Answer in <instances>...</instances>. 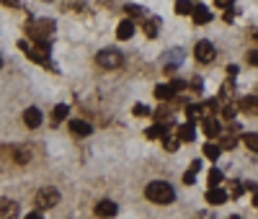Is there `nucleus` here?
I'll list each match as a JSON object with an SVG mask.
<instances>
[{
	"mask_svg": "<svg viewBox=\"0 0 258 219\" xmlns=\"http://www.w3.org/2000/svg\"><path fill=\"white\" fill-rule=\"evenodd\" d=\"M178 139L181 142H194L197 139V126H194V121H188V124H183V126H178Z\"/></svg>",
	"mask_w": 258,
	"mask_h": 219,
	"instance_id": "nucleus-15",
	"label": "nucleus"
},
{
	"mask_svg": "<svg viewBox=\"0 0 258 219\" xmlns=\"http://www.w3.org/2000/svg\"><path fill=\"white\" fill-rule=\"evenodd\" d=\"M135 114H137V116H147L150 111H147V106H142V103H137V106H135Z\"/></svg>",
	"mask_w": 258,
	"mask_h": 219,
	"instance_id": "nucleus-35",
	"label": "nucleus"
},
{
	"mask_svg": "<svg viewBox=\"0 0 258 219\" xmlns=\"http://www.w3.org/2000/svg\"><path fill=\"white\" fill-rule=\"evenodd\" d=\"M165 59H168V62H176V64H178V62L183 59V52H178V49H176V52H170V54H168Z\"/></svg>",
	"mask_w": 258,
	"mask_h": 219,
	"instance_id": "nucleus-32",
	"label": "nucleus"
},
{
	"mask_svg": "<svg viewBox=\"0 0 258 219\" xmlns=\"http://www.w3.org/2000/svg\"><path fill=\"white\" fill-rule=\"evenodd\" d=\"M183 88H186V83H183V80H173V83H170V91H173V93H181Z\"/></svg>",
	"mask_w": 258,
	"mask_h": 219,
	"instance_id": "nucleus-33",
	"label": "nucleus"
},
{
	"mask_svg": "<svg viewBox=\"0 0 258 219\" xmlns=\"http://www.w3.org/2000/svg\"><path fill=\"white\" fill-rule=\"evenodd\" d=\"M36 209H52V206H57L59 204V191L57 188H52V186H47V188H39V193H36Z\"/></svg>",
	"mask_w": 258,
	"mask_h": 219,
	"instance_id": "nucleus-5",
	"label": "nucleus"
},
{
	"mask_svg": "<svg viewBox=\"0 0 258 219\" xmlns=\"http://www.w3.org/2000/svg\"><path fill=\"white\" fill-rule=\"evenodd\" d=\"M44 3H52V0H44Z\"/></svg>",
	"mask_w": 258,
	"mask_h": 219,
	"instance_id": "nucleus-46",
	"label": "nucleus"
},
{
	"mask_svg": "<svg viewBox=\"0 0 258 219\" xmlns=\"http://www.w3.org/2000/svg\"><path fill=\"white\" fill-rule=\"evenodd\" d=\"M222 101H227V98H232V80H225V85H222Z\"/></svg>",
	"mask_w": 258,
	"mask_h": 219,
	"instance_id": "nucleus-31",
	"label": "nucleus"
},
{
	"mask_svg": "<svg viewBox=\"0 0 258 219\" xmlns=\"http://www.w3.org/2000/svg\"><path fill=\"white\" fill-rule=\"evenodd\" d=\"M3 6H8V8H24V6H21V0H3Z\"/></svg>",
	"mask_w": 258,
	"mask_h": 219,
	"instance_id": "nucleus-37",
	"label": "nucleus"
},
{
	"mask_svg": "<svg viewBox=\"0 0 258 219\" xmlns=\"http://www.w3.org/2000/svg\"><path fill=\"white\" fill-rule=\"evenodd\" d=\"M0 67H3V57H0Z\"/></svg>",
	"mask_w": 258,
	"mask_h": 219,
	"instance_id": "nucleus-45",
	"label": "nucleus"
},
{
	"mask_svg": "<svg viewBox=\"0 0 258 219\" xmlns=\"http://www.w3.org/2000/svg\"><path fill=\"white\" fill-rule=\"evenodd\" d=\"M70 131H73L75 137H88L91 131H93V126L88 121H83V119H73L70 121Z\"/></svg>",
	"mask_w": 258,
	"mask_h": 219,
	"instance_id": "nucleus-11",
	"label": "nucleus"
},
{
	"mask_svg": "<svg viewBox=\"0 0 258 219\" xmlns=\"http://www.w3.org/2000/svg\"><path fill=\"white\" fill-rule=\"evenodd\" d=\"M18 47L26 52L29 59H34V62H39V64H44V67L54 70V64H52V59H49V41H34L31 47H29L26 41H18Z\"/></svg>",
	"mask_w": 258,
	"mask_h": 219,
	"instance_id": "nucleus-1",
	"label": "nucleus"
},
{
	"mask_svg": "<svg viewBox=\"0 0 258 219\" xmlns=\"http://www.w3.org/2000/svg\"><path fill=\"white\" fill-rule=\"evenodd\" d=\"M85 0H62V11H83Z\"/></svg>",
	"mask_w": 258,
	"mask_h": 219,
	"instance_id": "nucleus-28",
	"label": "nucleus"
},
{
	"mask_svg": "<svg viewBox=\"0 0 258 219\" xmlns=\"http://www.w3.org/2000/svg\"><path fill=\"white\" fill-rule=\"evenodd\" d=\"M96 64H98V67H103V70H119L121 64H124V57H121L119 49H101L96 54Z\"/></svg>",
	"mask_w": 258,
	"mask_h": 219,
	"instance_id": "nucleus-4",
	"label": "nucleus"
},
{
	"mask_svg": "<svg viewBox=\"0 0 258 219\" xmlns=\"http://www.w3.org/2000/svg\"><path fill=\"white\" fill-rule=\"evenodd\" d=\"M243 142H245V147H248V150L258 152V134H245V137H243Z\"/></svg>",
	"mask_w": 258,
	"mask_h": 219,
	"instance_id": "nucleus-29",
	"label": "nucleus"
},
{
	"mask_svg": "<svg viewBox=\"0 0 258 219\" xmlns=\"http://www.w3.org/2000/svg\"><path fill=\"white\" fill-rule=\"evenodd\" d=\"M222 178H225V173H222L220 168H212V170H209V175H207V181H209V188H217V186L222 183Z\"/></svg>",
	"mask_w": 258,
	"mask_h": 219,
	"instance_id": "nucleus-21",
	"label": "nucleus"
},
{
	"mask_svg": "<svg viewBox=\"0 0 258 219\" xmlns=\"http://www.w3.org/2000/svg\"><path fill=\"white\" fill-rule=\"evenodd\" d=\"M31 41H49V36L54 34V21L49 18H41V21H31V24L26 26Z\"/></svg>",
	"mask_w": 258,
	"mask_h": 219,
	"instance_id": "nucleus-3",
	"label": "nucleus"
},
{
	"mask_svg": "<svg viewBox=\"0 0 258 219\" xmlns=\"http://www.w3.org/2000/svg\"><path fill=\"white\" fill-rule=\"evenodd\" d=\"M170 134V126L168 124H160V121H155L153 126L147 129V139H165Z\"/></svg>",
	"mask_w": 258,
	"mask_h": 219,
	"instance_id": "nucleus-10",
	"label": "nucleus"
},
{
	"mask_svg": "<svg viewBox=\"0 0 258 219\" xmlns=\"http://www.w3.org/2000/svg\"><path fill=\"white\" fill-rule=\"evenodd\" d=\"M220 137H222V134H220ZM235 144H238V139H235L232 134H230V137H222V139H220V147H222V150H232Z\"/></svg>",
	"mask_w": 258,
	"mask_h": 219,
	"instance_id": "nucleus-30",
	"label": "nucleus"
},
{
	"mask_svg": "<svg viewBox=\"0 0 258 219\" xmlns=\"http://www.w3.org/2000/svg\"><path fill=\"white\" fill-rule=\"evenodd\" d=\"M158 26H160V18H150L147 24H145V34L153 39V36H158Z\"/></svg>",
	"mask_w": 258,
	"mask_h": 219,
	"instance_id": "nucleus-27",
	"label": "nucleus"
},
{
	"mask_svg": "<svg viewBox=\"0 0 258 219\" xmlns=\"http://www.w3.org/2000/svg\"><path fill=\"white\" fill-rule=\"evenodd\" d=\"M18 216V204L11 199H0V219H16Z\"/></svg>",
	"mask_w": 258,
	"mask_h": 219,
	"instance_id": "nucleus-9",
	"label": "nucleus"
},
{
	"mask_svg": "<svg viewBox=\"0 0 258 219\" xmlns=\"http://www.w3.org/2000/svg\"><path fill=\"white\" fill-rule=\"evenodd\" d=\"M145 196L153 204H170V201L176 199V191H173V186L165 183V181H153V183L145 188Z\"/></svg>",
	"mask_w": 258,
	"mask_h": 219,
	"instance_id": "nucleus-2",
	"label": "nucleus"
},
{
	"mask_svg": "<svg viewBox=\"0 0 258 219\" xmlns=\"http://www.w3.org/2000/svg\"><path fill=\"white\" fill-rule=\"evenodd\" d=\"M176 13L178 16H191L194 13V6L188 3V0H176Z\"/></svg>",
	"mask_w": 258,
	"mask_h": 219,
	"instance_id": "nucleus-26",
	"label": "nucleus"
},
{
	"mask_svg": "<svg viewBox=\"0 0 258 219\" xmlns=\"http://www.w3.org/2000/svg\"><path fill=\"white\" fill-rule=\"evenodd\" d=\"M199 168H202V163H199V160H194V163L188 165V170H186V175H183V183H186V186H191L194 181H197V173H199Z\"/></svg>",
	"mask_w": 258,
	"mask_h": 219,
	"instance_id": "nucleus-19",
	"label": "nucleus"
},
{
	"mask_svg": "<svg viewBox=\"0 0 258 219\" xmlns=\"http://www.w3.org/2000/svg\"><path fill=\"white\" fill-rule=\"evenodd\" d=\"M124 11H126V16L132 18V21H140V18H145V8H142V6H135V3H132V6H126Z\"/></svg>",
	"mask_w": 258,
	"mask_h": 219,
	"instance_id": "nucleus-24",
	"label": "nucleus"
},
{
	"mask_svg": "<svg viewBox=\"0 0 258 219\" xmlns=\"http://www.w3.org/2000/svg\"><path fill=\"white\" fill-rule=\"evenodd\" d=\"M68 111H70V108L64 106V103L54 106V111H52V126H57L59 121H64V119H68Z\"/></svg>",
	"mask_w": 258,
	"mask_h": 219,
	"instance_id": "nucleus-18",
	"label": "nucleus"
},
{
	"mask_svg": "<svg viewBox=\"0 0 258 219\" xmlns=\"http://www.w3.org/2000/svg\"><path fill=\"white\" fill-rule=\"evenodd\" d=\"M176 93L170 91V85H155V98H160V101H168V98H173Z\"/></svg>",
	"mask_w": 258,
	"mask_h": 219,
	"instance_id": "nucleus-25",
	"label": "nucleus"
},
{
	"mask_svg": "<svg viewBox=\"0 0 258 219\" xmlns=\"http://www.w3.org/2000/svg\"><path fill=\"white\" fill-rule=\"evenodd\" d=\"M253 201H255V206H258V193H255V199H253Z\"/></svg>",
	"mask_w": 258,
	"mask_h": 219,
	"instance_id": "nucleus-44",
	"label": "nucleus"
},
{
	"mask_svg": "<svg viewBox=\"0 0 258 219\" xmlns=\"http://www.w3.org/2000/svg\"><path fill=\"white\" fill-rule=\"evenodd\" d=\"M240 193H243V186H240V183H235V186H232V196H235V199H238Z\"/></svg>",
	"mask_w": 258,
	"mask_h": 219,
	"instance_id": "nucleus-39",
	"label": "nucleus"
},
{
	"mask_svg": "<svg viewBox=\"0 0 258 219\" xmlns=\"http://www.w3.org/2000/svg\"><path fill=\"white\" fill-rule=\"evenodd\" d=\"M207 201L220 206V204H225V201H227V193H225L220 186H217V188H209V191H207Z\"/></svg>",
	"mask_w": 258,
	"mask_h": 219,
	"instance_id": "nucleus-17",
	"label": "nucleus"
},
{
	"mask_svg": "<svg viewBox=\"0 0 258 219\" xmlns=\"http://www.w3.org/2000/svg\"><path fill=\"white\" fill-rule=\"evenodd\" d=\"M240 108H243V111H248V114H258V96L243 98V101H240Z\"/></svg>",
	"mask_w": 258,
	"mask_h": 219,
	"instance_id": "nucleus-20",
	"label": "nucleus"
},
{
	"mask_svg": "<svg viewBox=\"0 0 258 219\" xmlns=\"http://www.w3.org/2000/svg\"><path fill=\"white\" fill-rule=\"evenodd\" d=\"M191 88H197V91H202V78H194V80H191Z\"/></svg>",
	"mask_w": 258,
	"mask_h": 219,
	"instance_id": "nucleus-40",
	"label": "nucleus"
},
{
	"mask_svg": "<svg viewBox=\"0 0 258 219\" xmlns=\"http://www.w3.org/2000/svg\"><path fill=\"white\" fill-rule=\"evenodd\" d=\"M194 54H197V59H199V62L209 64L214 57H217V49H214V44H212V41L202 39V41H197V47H194Z\"/></svg>",
	"mask_w": 258,
	"mask_h": 219,
	"instance_id": "nucleus-6",
	"label": "nucleus"
},
{
	"mask_svg": "<svg viewBox=\"0 0 258 219\" xmlns=\"http://www.w3.org/2000/svg\"><path fill=\"white\" fill-rule=\"evenodd\" d=\"M116 36H119L121 41H126V39H132V36H135V21H132V18H126V21H121V24H119V29H116Z\"/></svg>",
	"mask_w": 258,
	"mask_h": 219,
	"instance_id": "nucleus-14",
	"label": "nucleus"
},
{
	"mask_svg": "<svg viewBox=\"0 0 258 219\" xmlns=\"http://www.w3.org/2000/svg\"><path fill=\"white\" fill-rule=\"evenodd\" d=\"M24 124L29 129H36L41 124V111H39L36 106H31V108H26V111H24Z\"/></svg>",
	"mask_w": 258,
	"mask_h": 219,
	"instance_id": "nucleus-12",
	"label": "nucleus"
},
{
	"mask_svg": "<svg viewBox=\"0 0 258 219\" xmlns=\"http://www.w3.org/2000/svg\"><path fill=\"white\" fill-rule=\"evenodd\" d=\"M202 131H204L209 139L220 137V134H222V121H220L217 116H204V121H202Z\"/></svg>",
	"mask_w": 258,
	"mask_h": 219,
	"instance_id": "nucleus-7",
	"label": "nucleus"
},
{
	"mask_svg": "<svg viewBox=\"0 0 258 219\" xmlns=\"http://www.w3.org/2000/svg\"><path fill=\"white\" fill-rule=\"evenodd\" d=\"M248 62H250V64H255V67H258V49H253V52L248 54Z\"/></svg>",
	"mask_w": 258,
	"mask_h": 219,
	"instance_id": "nucleus-38",
	"label": "nucleus"
},
{
	"mask_svg": "<svg viewBox=\"0 0 258 219\" xmlns=\"http://www.w3.org/2000/svg\"><path fill=\"white\" fill-rule=\"evenodd\" d=\"M222 116H225V119H232V116H235V108H232V106H225V108H222Z\"/></svg>",
	"mask_w": 258,
	"mask_h": 219,
	"instance_id": "nucleus-36",
	"label": "nucleus"
},
{
	"mask_svg": "<svg viewBox=\"0 0 258 219\" xmlns=\"http://www.w3.org/2000/svg\"><path fill=\"white\" fill-rule=\"evenodd\" d=\"M197 219H214V216H212L209 211H199V214H197Z\"/></svg>",
	"mask_w": 258,
	"mask_h": 219,
	"instance_id": "nucleus-41",
	"label": "nucleus"
},
{
	"mask_svg": "<svg viewBox=\"0 0 258 219\" xmlns=\"http://www.w3.org/2000/svg\"><path fill=\"white\" fill-rule=\"evenodd\" d=\"M191 18H194V24L204 26V24H209V21H212V13H209V8H204V6H194Z\"/></svg>",
	"mask_w": 258,
	"mask_h": 219,
	"instance_id": "nucleus-13",
	"label": "nucleus"
},
{
	"mask_svg": "<svg viewBox=\"0 0 258 219\" xmlns=\"http://www.w3.org/2000/svg\"><path fill=\"white\" fill-rule=\"evenodd\" d=\"M232 3H235V0H214V6H217V8H225V11H230Z\"/></svg>",
	"mask_w": 258,
	"mask_h": 219,
	"instance_id": "nucleus-34",
	"label": "nucleus"
},
{
	"mask_svg": "<svg viewBox=\"0 0 258 219\" xmlns=\"http://www.w3.org/2000/svg\"><path fill=\"white\" fill-rule=\"evenodd\" d=\"M204 155H207L209 160H217V158L222 155V147L214 144V142H207V144H204Z\"/></svg>",
	"mask_w": 258,
	"mask_h": 219,
	"instance_id": "nucleus-22",
	"label": "nucleus"
},
{
	"mask_svg": "<svg viewBox=\"0 0 258 219\" xmlns=\"http://www.w3.org/2000/svg\"><path fill=\"white\" fill-rule=\"evenodd\" d=\"M116 211H119V206L111 199H101L96 204V216H101V219H111V216H116Z\"/></svg>",
	"mask_w": 258,
	"mask_h": 219,
	"instance_id": "nucleus-8",
	"label": "nucleus"
},
{
	"mask_svg": "<svg viewBox=\"0 0 258 219\" xmlns=\"http://www.w3.org/2000/svg\"><path fill=\"white\" fill-rule=\"evenodd\" d=\"M163 147H165L168 152H176V150L181 147V139H178V134H168V137L163 139Z\"/></svg>",
	"mask_w": 258,
	"mask_h": 219,
	"instance_id": "nucleus-23",
	"label": "nucleus"
},
{
	"mask_svg": "<svg viewBox=\"0 0 258 219\" xmlns=\"http://www.w3.org/2000/svg\"><path fill=\"white\" fill-rule=\"evenodd\" d=\"M253 39H255V41H258V29H255V31H253Z\"/></svg>",
	"mask_w": 258,
	"mask_h": 219,
	"instance_id": "nucleus-43",
	"label": "nucleus"
},
{
	"mask_svg": "<svg viewBox=\"0 0 258 219\" xmlns=\"http://www.w3.org/2000/svg\"><path fill=\"white\" fill-rule=\"evenodd\" d=\"M11 158L18 163V165H26L31 160V150L29 147H11Z\"/></svg>",
	"mask_w": 258,
	"mask_h": 219,
	"instance_id": "nucleus-16",
	"label": "nucleus"
},
{
	"mask_svg": "<svg viewBox=\"0 0 258 219\" xmlns=\"http://www.w3.org/2000/svg\"><path fill=\"white\" fill-rule=\"evenodd\" d=\"M26 219H44V216H41L39 211H31V214H26Z\"/></svg>",
	"mask_w": 258,
	"mask_h": 219,
	"instance_id": "nucleus-42",
	"label": "nucleus"
}]
</instances>
